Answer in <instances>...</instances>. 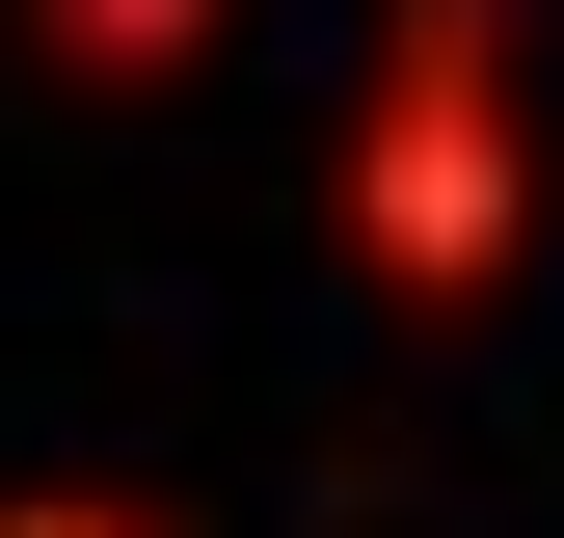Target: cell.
Returning <instances> with one entry per match:
<instances>
[{
	"label": "cell",
	"mask_w": 564,
	"mask_h": 538,
	"mask_svg": "<svg viewBox=\"0 0 564 538\" xmlns=\"http://www.w3.org/2000/svg\"><path fill=\"white\" fill-rule=\"evenodd\" d=\"M349 243L403 269V297H484V269L538 243V108H511V0H377V82L323 134Z\"/></svg>",
	"instance_id": "6da1fadb"
},
{
	"label": "cell",
	"mask_w": 564,
	"mask_h": 538,
	"mask_svg": "<svg viewBox=\"0 0 564 538\" xmlns=\"http://www.w3.org/2000/svg\"><path fill=\"white\" fill-rule=\"evenodd\" d=\"M28 54H54V82H188L216 0H28Z\"/></svg>",
	"instance_id": "7a4b0ae2"
},
{
	"label": "cell",
	"mask_w": 564,
	"mask_h": 538,
	"mask_svg": "<svg viewBox=\"0 0 564 538\" xmlns=\"http://www.w3.org/2000/svg\"><path fill=\"white\" fill-rule=\"evenodd\" d=\"M0 538H162V512H82V485H28V512H0Z\"/></svg>",
	"instance_id": "3957f363"
}]
</instances>
